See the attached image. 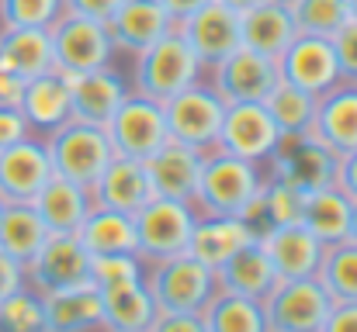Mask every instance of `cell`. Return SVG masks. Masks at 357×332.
I'll return each mask as SVG.
<instances>
[{"instance_id":"51","label":"cell","mask_w":357,"mask_h":332,"mask_svg":"<svg viewBox=\"0 0 357 332\" xmlns=\"http://www.w3.org/2000/svg\"><path fill=\"white\" fill-rule=\"evenodd\" d=\"M219 3H226V7H233L236 14H243V10H250L253 3H260V0H219Z\"/></svg>"},{"instance_id":"5","label":"cell","mask_w":357,"mask_h":332,"mask_svg":"<svg viewBox=\"0 0 357 332\" xmlns=\"http://www.w3.org/2000/svg\"><path fill=\"white\" fill-rule=\"evenodd\" d=\"M132 221H135V256L149 267V263L188 253L198 212L195 205H184V201L153 198L146 208L132 215Z\"/></svg>"},{"instance_id":"35","label":"cell","mask_w":357,"mask_h":332,"mask_svg":"<svg viewBox=\"0 0 357 332\" xmlns=\"http://www.w3.org/2000/svg\"><path fill=\"white\" fill-rule=\"evenodd\" d=\"M202 319H205V329L208 332H267L264 305L253 301V298L226 294V291H219L208 301Z\"/></svg>"},{"instance_id":"19","label":"cell","mask_w":357,"mask_h":332,"mask_svg":"<svg viewBox=\"0 0 357 332\" xmlns=\"http://www.w3.org/2000/svg\"><path fill=\"white\" fill-rule=\"evenodd\" d=\"M17 111L24 114L31 135L49 139L52 132H59L66 121H73V97H70L66 77L59 70H49L35 80H24Z\"/></svg>"},{"instance_id":"10","label":"cell","mask_w":357,"mask_h":332,"mask_svg":"<svg viewBox=\"0 0 357 332\" xmlns=\"http://www.w3.org/2000/svg\"><path fill=\"white\" fill-rule=\"evenodd\" d=\"M115 156L125 159H139L146 163L170 135H167V118H163V104L153 97H142L135 90H128V97L119 104V111L108 118L105 125Z\"/></svg>"},{"instance_id":"9","label":"cell","mask_w":357,"mask_h":332,"mask_svg":"<svg viewBox=\"0 0 357 332\" xmlns=\"http://www.w3.org/2000/svg\"><path fill=\"white\" fill-rule=\"evenodd\" d=\"M337 152H330L316 135H295V139H281L274 156L264 163L267 177L295 187L298 194H312L323 187L337 184Z\"/></svg>"},{"instance_id":"8","label":"cell","mask_w":357,"mask_h":332,"mask_svg":"<svg viewBox=\"0 0 357 332\" xmlns=\"http://www.w3.org/2000/svg\"><path fill=\"white\" fill-rule=\"evenodd\" d=\"M260 305L267 332H319L333 308V298L316 277H298L278 280Z\"/></svg>"},{"instance_id":"43","label":"cell","mask_w":357,"mask_h":332,"mask_svg":"<svg viewBox=\"0 0 357 332\" xmlns=\"http://www.w3.org/2000/svg\"><path fill=\"white\" fill-rule=\"evenodd\" d=\"M149 332H208L202 312H156Z\"/></svg>"},{"instance_id":"40","label":"cell","mask_w":357,"mask_h":332,"mask_svg":"<svg viewBox=\"0 0 357 332\" xmlns=\"http://www.w3.org/2000/svg\"><path fill=\"white\" fill-rule=\"evenodd\" d=\"M302 205H305V194H298L295 187L267 177L264 191H260V228L302 221Z\"/></svg>"},{"instance_id":"46","label":"cell","mask_w":357,"mask_h":332,"mask_svg":"<svg viewBox=\"0 0 357 332\" xmlns=\"http://www.w3.org/2000/svg\"><path fill=\"white\" fill-rule=\"evenodd\" d=\"M319 332H357V301H333Z\"/></svg>"},{"instance_id":"22","label":"cell","mask_w":357,"mask_h":332,"mask_svg":"<svg viewBox=\"0 0 357 332\" xmlns=\"http://www.w3.org/2000/svg\"><path fill=\"white\" fill-rule=\"evenodd\" d=\"M295 35H298V28H295V17L284 0H260L239 14V45L253 49L267 59H278L291 45Z\"/></svg>"},{"instance_id":"3","label":"cell","mask_w":357,"mask_h":332,"mask_svg":"<svg viewBox=\"0 0 357 332\" xmlns=\"http://www.w3.org/2000/svg\"><path fill=\"white\" fill-rule=\"evenodd\" d=\"M45 149H49L52 173L77 184V187H87V191L101 180V173L115 159V149H112L105 125H91L80 118H73L59 132H52L45 139Z\"/></svg>"},{"instance_id":"33","label":"cell","mask_w":357,"mask_h":332,"mask_svg":"<svg viewBox=\"0 0 357 332\" xmlns=\"http://www.w3.org/2000/svg\"><path fill=\"white\" fill-rule=\"evenodd\" d=\"M302 225H305L323 246L344 242V239H347V228H351V198H347L337 184L305 194Z\"/></svg>"},{"instance_id":"1","label":"cell","mask_w":357,"mask_h":332,"mask_svg":"<svg viewBox=\"0 0 357 332\" xmlns=\"http://www.w3.org/2000/svg\"><path fill=\"white\" fill-rule=\"evenodd\" d=\"M205 80V66L198 63V56L191 52L188 38L181 35V28L174 24L163 38H156L149 49H142L139 56H132V77L128 87L142 97L153 101H167L174 94H181L184 87Z\"/></svg>"},{"instance_id":"45","label":"cell","mask_w":357,"mask_h":332,"mask_svg":"<svg viewBox=\"0 0 357 332\" xmlns=\"http://www.w3.org/2000/svg\"><path fill=\"white\" fill-rule=\"evenodd\" d=\"M125 0H66V10L70 14H84V17H94L101 24L112 21V14L119 10Z\"/></svg>"},{"instance_id":"7","label":"cell","mask_w":357,"mask_h":332,"mask_svg":"<svg viewBox=\"0 0 357 332\" xmlns=\"http://www.w3.org/2000/svg\"><path fill=\"white\" fill-rule=\"evenodd\" d=\"M222 114L226 104L222 97L208 87V80H198L191 87H184L181 94L163 101V118H167V135L174 142H184L191 149H215L219 128H222Z\"/></svg>"},{"instance_id":"32","label":"cell","mask_w":357,"mask_h":332,"mask_svg":"<svg viewBox=\"0 0 357 332\" xmlns=\"http://www.w3.org/2000/svg\"><path fill=\"white\" fill-rule=\"evenodd\" d=\"M80 246L91 256H115V253H135V221L112 208H91L84 225L77 228Z\"/></svg>"},{"instance_id":"4","label":"cell","mask_w":357,"mask_h":332,"mask_svg":"<svg viewBox=\"0 0 357 332\" xmlns=\"http://www.w3.org/2000/svg\"><path fill=\"white\" fill-rule=\"evenodd\" d=\"M146 287L160 312H205L219 294V277L212 267L195 260L191 253L160 260L146 267Z\"/></svg>"},{"instance_id":"48","label":"cell","mask_w":357,"mask_h":332,"mask_svg":"<svg viewBox=\"0 0 357 332\" xmlns=\"http://www.w3.org/2000/svg\"><path fill=\"white\" fill-rule=\"evenodd\" d=\"M337 187H340L351 201H357V149L337 159Z\"/></svg>"},{"instance_id":"13","label":"cell","mask_w":357,"mask_h":332,"mask_svg":"<svg viewBox=\"0 0 357 332\" xmlns=\"http://www.w3.org/2000/svg\"><path fill=\"white\" fill-rule=\"evenodd\" d=\"M52 177L45 139L24 135L21 142L0 149V205H31Z\"/></svg>"},{"instance_id":"47","label":"cell","mask_w":357,"mask_h":332,"mask_svg":"<svg viewBox=\"0 0 357 332\" xmlns=\"http://www.w3.org/2000/svg\"><path fill=\"white\" fill-rule=\"evenodd\" d=\"M17 287H24V267L14 263L7 253H0V301L7 294H14Z\"/></svg>"},{"instance_id":"49","label":"cell","mask_w":357,"mask_h":332,"mask_svg":"<svg viewBox=\"0 0 357 332\" xmlns=\"http://www.w3.org/2000/svg\"><path fill=\"white\" fill-rule=\"evenodd\" d=\"M21 90H24V80H17L14 73L0 70V108H17L21 104Z\"/></svg>"},{"instance_id":"2","label":"cell","mask_w":357,"mask_h":332,"mask_svg":"<svg viewBox=\"0 0 357 332\" xmlns=\"http://www.w3.org/2000/svg\"><path fill=\"white\" fill-rule=\"evenodd\" d=\"M264 180H267L264 166L236 159V156L219 152V149H208L205 166H202V180H198V194L191 205L198 215H239L243 219V212L260 194Z\"/></svg>"},{"instance_id":"37","label":"cell","mask_w":357,"mask_h":332,"mask_svg":"<svg viewBox=\"0 0 357 332\" xmlns=\"http://www.w3.org/2000/svg\"><path fill=\"white\" fill-rule=\"evenodd\" d=\"M284 3H288V10L295 17V28L305 31V35L333 38L351 21L347 0H284Z\"/></svg>"},{"instance_id":"23","label":"cell","mask_w":357,"mask_h":332,"mask_svg":"<svg viewBox=\"0 0 357 332\" xmlns=\"http://www.w3.org/2000/svg\"><path fill=\"white\" fill-rule=\"evenodd\" d=\"M312 135L337 156H347L357 149V84L340 80L316 101Z\"/></svg>"},{"instance_id":"34","label":"cell","mask_w":357,"mask_h":332,"mask_svg":"<svg viewBox=\"0 0 357 332\" xmlns=\"http://www.w3.org/2000/svg\"><path fill=\"white\" fill-rule=\"evenodd\" d=\"M316 101H319L316 94L278 80V84L271 87V94L264 97V108L271 114L274 128L281 132V139H295V135H312Z\"/></svg>"},{"instance_id":"31","label":"cell","mask_w":357,"mask_h":332,"mask_svg":"<svg viewBox=\"0 0 357 332\" xmlns=\"http://www.w3.org/2000/svg\"><path fill=\"white\" fill-rule=\"evenodd\" d=\"M45 239H49V228L38 219L35 205H0V253L28 267L35 253L45 246Z\"/></svg>"},{"instance_id":"42","label":"cell","mask_w":357,"mask_h":332,"mask_svg":"<svg viewBox=\"0 0 357 332\" xmlns=\"http://www.w3.org/2000/svg\"><path fill=\"white\" fill-rule=\"evenodd\" d=\"M330 42H333V52H337L340 80L357 84V21H347Z\"/></svg>"},{"instance_id":"26","label":"cell","mask_w":357,"mask_h":332,"mask_svg":"<svg viewBox=\"0 0 357 332\" xmlns=\"http://www.w3.org/2000/svg\"><path fill=\"white\" fill-rule=\"evenodd\" d=\"M98 294H101V332H149L160 312L146 287V277L115 287H98Z\"/></svg>"},{"instance_id":"41","label":"cell","mask_w":357,"mask_h":332,"mask_svg":"<svg viewBox=\"0 0 357 332\" xmlns=\"http://www.w3.org/2000/svg\"><path fill=\"white\" fill-rule=\"evenodd\" d=\"M146 263L135 253H115V256H91V284L94 287H115L128 280H142Z\"/></svg>"},{"instance_id":"30","label":"cell","mask_w":357,"mask_h":332,"mask_svg":"<svg viewBox=\"0 0 357 332\" xmlns=\"http://www.w3.org/2000/svg\"><path fill=\"white\" fill-rule=\"evenodd\" d=\"M219 291L226 294H239V298H253L264 301L271 294V287L278 284V274L271 267V260L264 256V249L257 242H250L246 249H239L236 256H229L219 270Z\"/></svg>"},{"instance_id":"11","label":"cell","mask_w":357,"mask_h":332,"mask_svg":"<svg viewBox=\"0 0 357 332\" xmlns=\"http://www.w3.org/2000/svg\"><path fill=\"white\" fill-rule=\"evenodd\" d=\"M274 66H278V80H284L291 87H302L316 97H323L330 87L340 84V66H337L333 42L323 38V35L298 31L291 38V45L274 59Z\"/></svg>"},{"instance_id":"36","label":"cell","mask_w":357,"mask_h":332,"mask_svg":"<svg viewBox=\"0 0 357 332\" xmlns=\"http://www.w3.org/2000/svg\"><path fill=\"white\" fill-rule=\"evenodd\" d=\"M316 280L333 301H357V242L344 239L337 246H326Z\"/></svg>"},{"instance_id":"20","label":"cell","mask_w":357,"mask_h":332,"mask_svg":"<svg viewBox=\"0 0 357 332\" xmlns=\"http://www.w3.org/2000/svg\"><path fill=\"white\" fill-rule=\"evenodd\" d=\"M70 97H73V118L91 121V125H108V118L119 111V104L128 97V77L119 66H101L91 73H73L66 77Z\"/></svg>"},{"instance_id":"52","label":"cell","mask_w":357,"mask_h":332,"mask_svg":"<svg viewBox=\"0 0 357 332\" xmlns=\"http://www.w3.org/2000/svg\"><path fill=\"white\" fill-rule=\"evenodd\" d=\"M347 242H357V201H351V228H347Z\"/></svg>"},{"instance_id":"25","label":"cell","mask_w":357,"mask_h":332,"mask_svg":"<svg viewBox=\"0 0 357 332\" xmlns=\"http://www.w3.org/2000/svg\"><path fill=\"white\" fill-rule=\"evenodd\" d=\"M250 242H257V228L239 215H198L188 253L195 260H202L205 267L219 270L229 256H236Z\"/></svg>"},{"instance_id":"16","label":"cell","mask_w":357,"mask_h":332,"mask_svg":"<svg viewBox=\"0 0 357 332\" xmlns=\"http://www.w3.org/2000/svg\"><path fill=\"white\" fill-rule=\"evenodd\" d=\"M84 280H91V253L80 246L77 235H49L35 260L24 267V284L38 294L63 291Z\"/></svg>"},{"instance_id":"6","label":"cell","mask_w":357,"mask_h":332,"mask_svg":"<svg viewBox=\"0 0 357 332\" xmlns=\"http://www.w3.org/2000/svg\"><path fill=\"white\" fill-rule=\"evenodd\" d=\"M49 38H52L56 70L63 77L91 73V70H101V66H112L115 63V45H112L108 24H101L94 17H84V14H70L66 10L49 28Z\"/></svg>"},{"instance_id":"27","label":"cell","mask_w":357,"mask_h":332,"mask_svg":"<svg viewBox=\"0 0 357 332\" xmlns=\"http://www.w3.org/2000/svg\"><path fill=\"white\" fill-rule=\"evenodd\" d=\"M49 332H101V294L91 280L42 294Z\"/></svg>"},{"instance_id":"29","label":"cell","mask_w":357,"mask_h":332,"mask_svg":"<svg viewBox=\"0 0 357 332\" xmlns=\"http://www.w3.org/2000/svg\"><path fill=\"white\" fill-rule=\"evenodd\" d=\"M31 205H35L38 219L45 221L49 235H77L87 212L94 208V198H91L87 187H77L63 177H52Z\"/></svg>"},{"instance_id":"21","label":"cell","mask_w":357,"mask_h":332,"mask_svg":"<svg viewBox=\"0 0 357 332\" xmlns=\"http://www.w3.org/2000/svg\"><path fill=\"white\" fill-rule=\"evenodd\" d=\"M170 28H174V21L160 0H125L108 21V35H112L115 52H125L128 59L139 56L142 49H149Z\"/></svg>"},{"instance_id":"14","label":"cell","mask_w":357,"mask_h":332,"mask_svg":"<svg viewBox=\"0 0 357 332\" xmlns=\"http://www.w3.org/2000/svg\"><path fill=\"white\" fill-rule=\"evenodd\" d=\"M278 142H281V132L274 128L264 104H226L222 128H219V139H215L219 152H229L236 159L264 166L274 156Z\"/></svg>"},{"instance_id":"18","label":"cell","mask_w":357,"mask_h":332,"mask_svg":"<svg viewBox=\"0 0 357 332\" xmlns=\"http://www.w3.org/2000/svg\"><path fill=\"white\" fill-rule=\"evenodd\" d=\"M177 28L188 38L191 52L198 56V63L205 66V73L239 49V14L233 7L219 3V0H212L208 7H202L198 14H191Z\"/></svg>"},{"instance_id":"17","label":"cell","mask_w":357,"mask_h":332,"mask_svg":"<svg viewBox=\"0 0 357 332\" xmlns=\"http://www.w3.org/2000/svg\"><path fill=\"white\" fill-rule=\"evenodd\" d=\"M202 166H205V152L191 149L184 142H174V139H167L146 159V173H149L153 194L156 198H170V201H184V205H191L195 194H198Z\"/></svg>"},{"instance_id":"24","label":"cell","mask_w":357,"mask_h":332,"mask_svg":"<svg viewBox=\"0 0 357 332\" xmlns=\"http://www.w3.org/2000/svg\"><path fill=\"white\" fill-rule=\"evenodd\" d=\"M91 198H94L98 208H112V212H121V215H135V212L146 208L156 194H153L146 163L115 156V159L108 163V170L101 173V180L91 187Z\"/></svg>"},{"instance_id":"39","label":"cell","mask_w":357,"mask_h":332,"mask_svg":"<svg viewBox=\"0 0 357 332\" xmlns=\"http://www.w3.org/2000/svg\"><path fill=\"white\" fill-rule=\"evenodd\" d=\"M66 14V0H0V28H52Z\"/></svg>"},{"instance_id":"53","label":"cell","mask_w":357,"mask_h":332,"mask_svg":"<svg viewBox=\"0 0 357 332\" xmlns=\"http://www.w3.org/2000/svg\"><path fill=\"white\" fill-rule=\"evenodd\" d=\"M347 10H351V21H357V0H347Z\"/></svg>"},{"instance_id":"44","label":"cell","mask_w":357,"mask_h":332,"mask_svg":"<svg viewBox=\"0 0 357 332\" xmlns=\"http://www.w3.org/2000/svg\"><path fill=\"white\" fill-rule=\"evenodd\" d=\"M24 135H31V132H28L24 114H21L17 108H0V149H7V145L21 142Z\"/></svg>"},{"instance_id":"50","label":"cell","mask_w":357,"mask_h":332,"mask_svg":"<svg viewBox=\"0 0 357 332\" xmlns=\"http://www.w3.org/2000/svg\"><path fill=\"white\" fill-rule=\"evenodd\" d=\"M160 3H163V10L170 14V21L181 24V21H188L191 14H198L202 7H208L212 0H160Z\"/></svg>"},{"instance_id":"38","label":"cell","mask_w":357,"mask_h":332,"mask_svg":"<svg viewBox=\"0 0 357 332\" xmlns=\"http://www.w3.org/2000/svg\"><path fill=\"white\" fill-rule=\"evenodd\" d=\"M0 332H49L45 329V305L35 287H17L0 301Z\"/></svg>"},{"instance_id":"12","label":"cell","mask_w":357,"mask_h":332,"mask_svg":"<svg viewBox=\"0 0 357 332\" xmlns=\"http://www.w3.org/2000/svg\"><path fill=\"white\" fill-rule=\"evenodd\" d=\"M205 77L208 87L222 97V104H264V97L278 84V66L274 59L239 45L233 56L215 63Z\"/></svg>"},{"instance_id":"15","label":"cell","mask_w":357,"mask_h":332,"mask_svg":"<svg viewBox=\"0 0 357 332\" xmlns=\"http://www.w3.org/2000/svg\"><path fill=\"white\" fill-rule=\"evenodd\" d=\"M257 246L264 249V256L271 260L278 280H298V277H316L326 246L302 225H267L257 232Z\"/></svg>"},{"instance_id":"28","label":"cell","mask_w":357,"mask_h":332,"mask_svg":"<svg viewBox=\"0 0 357 332\" xmlns=\"http://www.w3.org/2000/svg\"><path fill=\"white\" fill-rule=\"evenodd\" d=\"M0 70L17 80H35L56 70L52 38L45 28H0Z\"/></svg>"}]
</instances>
